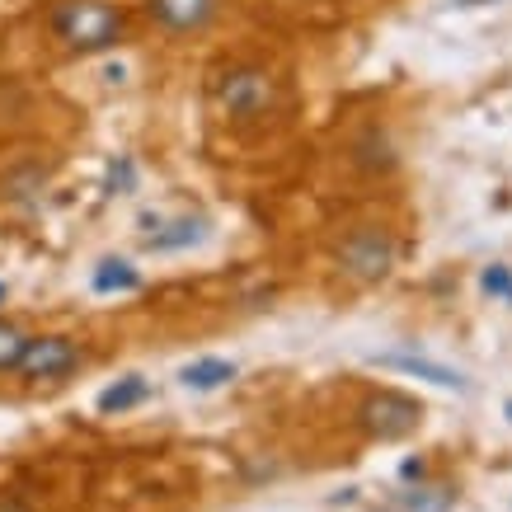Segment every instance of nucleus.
I'll return each mask as SVG.
<instances>
[{"label": "nucleus", "mask_w": 512, "mask_h": 512, "mask_svg": "<svg viewBox=\"0 0 512 512\" xmlns=\"http://www.w3.org/2000/svg\"><path fill=\"white\" fill-rule=\"evenodd\" d=\"M0 512H33V503L19 494H0Z\"/></svg>", "instance_id": "obj_14"}, {"label": "nucleus", "mask_w": 512, "mask_h": 512, "mask_svg": "<svg viewBox=\"0 0 512 512\" xmlns=\"http://www.w3.org/2000/svg\"><path fill=\"white\" fill-rule=\"evenodd\" d=\"M29 339H33V334L19 325V320H5V315H0V376L19 372V357H24Z\"/></svg>", "instance_id": "obj_12"}, {"label": "nucleus", "mask_w": 512, "mask_h": 512, "mask_svg": "<svg viewBox=\"0 0 512 512\" xmlns=\"http://www.w3.org/2000/svg\"><path fill=\"white\" fill-rule=\"evenodd\" d=\"M85 362V348L71 334H33L24 357H19V376L24 381H62Z\"/></svg>", "instance_id": "obj_4"}, {"label": "nucleus", "mask_w": 512, "mask_h": 512, "mask_svg": "<svg viewBox=\"0 0 512 512\" xmlns=\"http://www.w3.org/2000/svg\"><path fill=\"white\" fill-rule=\"evenodd\" d=\"M381 372H400V376H419V381H433L442 390H466V376L433 362V357H414V353H376L372 357Z\"/></svg>", "instance_id": "obj_7"}, {"label": "nucleus", "mask_w": 512, "mask_h": 512, "mask_svg": "<svg viewBox=\"0 0 512 512\" xmlns=\"http://www.w3.org/2000/svg\"><path fill=\"white\" fill-rule=\"evenodd\" d=\"M484 292H512L508 268H489V273H484Z\"/></svg>", "instance_id": "obj_13"}, {"label": "nucleus", "mask_w": 512, "mask_h": 512, "mask_svg": "<svg viewBox=\"0 0 512 512\" xmlns=\"http://www.w3.org/2000/svg\"><path fill=\"white\" fill-rule=\"evenodd\" d=\"M508 419H512V404H508Z\"/></svg>", "instance_id": "obj_15"}, {"label": "nucleus", "mask_w": 512, "mask_h": 512, "mask_svg": "<svg viewBox=\"0 0 512 512\" xmlns=\"http://www.w3.org/2000/svg\"><path fill=\"white\" fill-rule=\"evenodd\" d=\"M212 104L231 123H264L282 109V80L264 62H231L212 76Z\"/></svg>", "instance_id": "obj_2"}, {"label": "nucleus", "mask_w": 512, "mask_h": 512, "mask_svg": "<svg viewBox=\"0 0 512 512\" xmlns=\"http://www.w3.org/2000/svg\"><path fill=\"white\" fill-rule=\"evenodd\" d=\"M47 29L66 52H109L123 43L127 15L118 0H57L47 10Z\"/></svg>", "instance_id": "obj_1"}, {"label": "nucleus", "mask_w": 512, "mask_h": 512, "mask_svg": "<svg viewBox=\"0 0 512 512\" xmlns=\"http://www.w3.org/2000/svg\"><path fill=\"white\" fill-rule=\"evenodd\" d=\"M395 512H451V489L447 484H414L400 494Z\"/></svg>", "instance_id": "obj_10"}, {"label": "nucleus", "mask_w": 512, "mask_h": 512, "mask_svg": "<svg viewBox=\"0 0 512 512\" xmlns=\"http://www.w3.org/2000/svg\"><path fill=\"white\" fill-rule=\"evenodd\" d=\"M146 395H151L146 376H123L118 386H109L104 395H99V414H127V409H137Z\"/></svg>", "instance_id": "obj_9"}, {"label": "nucleus", "mask_w": 512, "mask_h": 512, "mask_svg": "<svg viewBox=\"0 0 512 512\" xmlns=\"http://www.w3.org/2000/svg\"><path fill=\"white\" fill-rule=\"evenodd\" d=\"M235 372H240V367H235L231 357H193L184 372H179V381H184L188 390H198V395H212V390L231 386Z\"/></svg>", "instance_id": "obj_8"}, {"label": "nucleus", "mask_w": 512, "mask_h": 512, "mask_svg": "<svg viewBox=\"0 0 512 512\" xmlns=\"http://www.w3.org/2000/svg\"><path fill=\"white\" fill-rule=\"evenodd\" d=\"M146 15L165 33H202L221 15V0H146Z\"/></svg>", "instance_id": "obj_6"}, {"label": "nucleus", "mask_w": 512, "mask_h": 512, "mask_svg": "<svg viewBox=\"0 0 512 512\" xmlns=\"http://www.w3.org/2000/svg\"><path fill=\"white\" fill-rule=\"evenodd\" d=\"M400 259V245L386 226H353V231L339 240V268L353 282H381L390 278V268Z\"/></svg>", "instance_id": "obj_3"}, {"label": "nucleus", "mask_w": 512, "mask_h": 512, "mask_svg": "<svg viewBox=\"0 0 512 512\" xmlns=\"http://www.w3.org/2000/svg\"><path fill=\"white\" fill-rule=\"evenodd\" d=\"M141 287V273L132 264H123V259H104V264L94 268V292H137Z\"/></svg>", "instance_id": "obj_11"}, {"label": "nucleus", "mask_w": 512, "mask_h": 512, "mask_svg": "<svg viewBox=\"0 0 512 512\" xmlns=\"http://www.w3.org/2000/svg\"><path fill=\"white\" fill-rule=\"evenodd\" d=\"M362 423H367V433L372 437L390 442V437H404V433L419 428L423 404L409 400V395H400V390H381V395H372V400L362 404Z\"/></svg>", "instance_id": "obj_5"}]
</instances>
